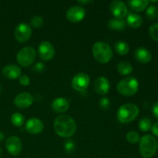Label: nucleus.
I'll return each mask as SVG.
<instances>
[{"label": "nucleus", "mask_w": 158, "mask_h": 158, "mask_svg": "<svg viewBox=\"0 0 158 158\" xmlns=\"http://www.w3.org/2000/svg\"><path fill=\"white\" fill-rule=\"evenodd\" d=\"M56 134L61 137L69 138L77 131V123L75 120L68 115L58 116L53 123Z\"/></svg>", "instance_id": "1"}, {"label": "nucleus", "mask_w": 158, "mask_h": 158, "mask_svg": "<svg viewBox=\"0 0 158 158\" xmlns=\"http://www.w3.org/2000/svg\"><path fill=\"white\" fill-rule=\"evenodd\" d=\"M94 57L97 62L102 64L109 63L113 57V50L110 46L103 42H97L92 48Z\"/></svg>", "instance_id": "2"}, {"label": "nucleus", "mask_w": 158, "mask_h": 158, "mask_svg": "<svg viewBox=\"0 0 158 158\" xmlns=\"http://www.w3.org/2000/svg\"><path fill=\"white\" fill-rule=\"evenodd\" d=\"M139 151L143 158H150L156 154L158 148V143L156 138L150 134L143 136L140 138Z\"/></svg>", "instance_id": "3"}, {"label": "nucleus", "mask_w": 158, "mask_h": 158, "mask_svg": "<svg viewBox=\"0 0 158 158\" xmlns=\"http://www.w3.org/2000/svg\"><path fill=\"white\" fill-rule=\"evenodd\" d=\"M139 108L134 103H125L117 110V120L121 123H128L134 121L139 115Z\"/></svg>", "instance_id": "4"}, {"label": "nucleus", "mask_w": 158, "mask_h": 158, "mask_svg": "<svg viewBox=\"0 0 158 158\" xmlns=\"http://www.w3.org/2000/svg\"><path fill=\"white\" fill-rule=\"evenodd\" d=\"M139 88L138 80L133 77H127L117 83V89L120 94L126 97L133 96L137 92Z\"/></svg>", "instance_id": "5"}, {"label": "nucleus", "mask_w": 158, "mask_h": 158, "mask_svg": "<svg viewBox=\"0 0 158 158\" xmlns=\"http://www.w3.org/2000/svg\"><path fill=\"white\" fill-rule=\"evenodd\" d=\"M36 57V52L34 48L31 46H26L23 48L18 52L16 60L19 64L23 67H28L33 63Z\"/></svg>", "instance_id": "6"}, {"label": "nucleus", "mask_w": 158, "mask_h": 158, "mask_svg": "<svg viewBox=\"0 0 158 158\" xmlns=\"http://www.w3.org/2000/svg\"><path fill=\"white\" fill-rule=\"evenodd\" d=\"M89 84V77L85 73H79L72 79V86L78 92H85Z\"/></svg>", "instance_id": "7"}, {"label": "nucleus", "mask_w": 158, "mask_h": 158, "mask_svg": "<svg viewBox=\"0 0 158 158\" xmlns=\"http://www.w3.org/2000/svg\"><path fill=\"white\" fill-rule=\"evenodd\" d=\"M32 35V29L29 24L25 23H19L15 27V38L19 43H26L30 39Z\"/></svg>", "instance_id": "8"}, {"label": "nucleus", "mask_w": 158, "mask_h": 158, "mask_svg": "<svg viewBox=\"0 0 158 158\" xmlns=\"http://www.w3.org/2000/svg\"><path fill=\"white\" fill-rule=\"evenodd\" d=\"M110 10L114 18L123 19L128 15V9L127 5L123 2L115 0L110 4Z\"/></svg>", "instance_id": "9"}, {"label": "nucleus", "mask_w": 158, "mask_h": 158, "mask_svg": "<svg viewBox=\"0 0 158 158\" xmlns=\"http://www.w3.org/2000/svg\"><path fill=\"white\" fill-rule=\"evenodd\" d=\"M6 148L8 152L12 156H17L20 154L23 148V143L18 137L11 136L6 140Z\"/></svg>", "instance_id": "10"}, {"label": "nucleus", "mask_w": 158, "mask_h": 158, "mask_svg": "<svg viewBox=\"0 0 158 158\" xmlns=\"http://www.w3.org/2000/svg\"><path fill=\"white\" fill-rule=\"evenodd\" d=\"M86 15L85 9L82 6H71L66 12V18L71 23H79L84 19Z\"/></svg>", "instance_id": "11"}, {"label": "nucleus", "mask_w": 158, "mask_h": 158, "mask_svg": "<svg viewBox=\"0 0 158 158\" xmlns=\"http://www.w3.org/2000/svg\"><path fill=\"white\" fill-rule=\"evenodd\" d=\"M39 54L42 60L49 61L53 58L55 55V49L49 41H43L39 46Z\"/></svg>", "instance_id": "12"}, {"label": "nucleus", "mask_w": 158, "mask_h": 158, "mask_svg": "<svg viewBox=\"0 0 158 158\" xmlns=\"http://www.w3.org/2000/svg\"><path fill=\"white\" fill-rule=\"evenodd\" d=\"M34 98L29 93L23 92L20 93L15 97L14 100V103L17 107L20 109L29 107L33 103Z\"/></svg>", "instance_id": "13"}, {"label": "nucleus", "mask_w": 158, "mask_h": 158, "mask_svg": "<svg viewBox=\"0 0 158 158\" xmlns=\"http://www.w3.org/2000/svg\"><path fill=\"white\" fill-rule=\"evenodd\" d=\"M25 129L31 134H37L41 133L44 129L43 121L38 118H31L27 120L25 126Z\"/></svg>", "instance_id": "14"}, {"label": "nucleus", "mask_w": 158, "mask_h": 158, "mask_svg": "<svg viewBox=\"0 0 158 158\" xmlns=\"http://www.w3.org/2000/svg\"><path fill=\"white\" fill-rule=\"evenodd\" d=\"M110 89L109 80L104 77H100L94 82V89L100 95H106Z\"/></svg>", "instance_id": "15"}, {"label": "nucleus", "mask_w": 158, "mask_h": 158, "mask_svg": "<svg viewBox=\"0 0 158 158\" xmlns=\"http://www.w3.org/2000/svg\"><path fill=\"white\" fill-rule=\"evenodd\" d=\"M51 107L56 113H64L69 109V103L64 97H58L52 102Z\"/></svg>", "instance_id": "16"}, {"label": "nucleus", "mask_w": 158, "mask_h": 158, "mask_svg": "<svg viewBox=\"0 0 158 158\" xmlns=\"http://www.w3.org/2000/svg\"><path fill=\"white\" fill-rule=\"evenodd\" d=\"M134 57L138 62L146 64L151 61L152 54L146 48L138 47L134 52Z\"/></svg>", "instance_id": "17"}, {"label": "nucleus", "mask_w": 158, "mask_h": 158, "mask_svg": "<svg viewBox=\"0 0 158 158\" xmlns=\"http://www.w3.org/2000/svg\"><path fill=\"white\" fill-rule=\"evenodd\" d=\"M2 74L5 77L10 80H15L19 78L22 74V70L15 65H8L2 69Z\"/></svg>", "instance_id": "18"}, {"label": "nucleus", "mask_w": 158, "mask_h": 158, "mask_svg": "<svg viewBox=\"0 0 158 158\" xmlns=\"http://www.w3.org/2000/svg\"><path fill=\"white\" fill-rule=\"evenodd\" d=\"M127 23L124 19L113 18L108 21V29L114 31H123L126 29Z\"/></svg>", "instance_id": "19"}, {"label": "nucleus", "mask_w": 158, "mask_h": 158, "mask_svg": "<svg viewBox=\"0 0 158 158\" xmlns=\"http://www.w3.org/2000/svg\"><path fill=\"white\" fill-rule=\"evenodd\" d=\"M127 23L128 26L134 29H137L143 24V19L141 15L135 13H129L127 17Z\"/></svg>", "instance_id": "20"}, {"label": "nucleus", "mask_w": 158, "mask_h": 158, "mask_svg": "<svg viewBox=\"0 0 158 158\" xmlns=\"http://www.w3.org/2000/svg\"><path fill=\"white\" fill-rule=\"evenodd\" d=\"M127 4L133 11L139 12H142L145 9H147L148 4H149V1H147V0H131V1L127 2Z\"/></svg>", "instance_id": "21"}, {"label": "nucleus", "mask_w": 158, "mask_h": 158, "mask_svg": "<svg viewBox=\"0 0 158 158\" xmlns=\"http://www.w3.org/2000/svg\"><path fill=\"white\" fill-rule=\"evenodd\" d=\"M117 70L120 75L128 76L133 72V66L129 62L121 61L117 65Z\"/></svg>", "instance_id": "22"}, {"label": "nucleus", "mask_w": 158, "mask_h": 158, "mask_svg": "<svg viewBox=\"0 0 158 158\" xmlns=\"http://www.w3.org/2000/svg\"><path fill=\"white\" fill-rule=\"evenodd\" d=\"M114 49H115V51L117 53L121 56H124L127 54L130 50L129 45L124 41H117L114 44Z\"/></svg>", "instance_id": "23"}, {"label": "nucleus", "mask_w": 158, "mask_h": 158, "mask_svg": "<svg viewBox=\"0 0 158 158\" xmlns=\"http://www.w3.org/2000/svg\"><path fill=\"white\" fill-rule=\"evenodd\" d=\"M11 122L14 126L17 127H22L25 122L24 116L19 113H15L11 117Z\"/></svg>", "instance_id": "24"}, {"label": "nucleus", "mask_w": 158, "mask_h": 158, "mask_svg": "<svg viewBox=\"0 0 158 158\" xmlns=\"http://www.w3.org/2000/svg\"><path fill=\"white\" fill-rule=\"evenodd\" d=\"M138 127L143 132H147V131H150L151 127H152L151 120L149 118H148V117H143V118H142L139 121Z\"/></svg>", "instance_id": "25"}, {"label": "nucleus", "mask_w": 158, "mask_h": 158, "mask_svg": "<svg viewBox=\"0 0 158 158\" xmlns=\"http://www.w3.org/2000/svg\"><path fill=\"white\" fill-rule=\"evenodd\" d=\"M76 143L72 139H68L66 140L63 144V148H64L65 152L67 153L68 154H73L76 151Z\"/></svg>", "instance_id": "26"}, {"label": "nucleus", "mask_w": 158, "mask_h": 158, "mask_svg": "<svg viewBox=\"0 0 158 158\" xmlns=\"http://www.w3.org/2000/svg\"><path fill=\"white\" fill-rule=\"evenodd\" d=\"M127 140L131 143H137L140 142V136L137 131H130L126 135Z\"/></svg>", "instance_id": "27"}, {"label": "nucleus", "mask_w": 158, "mask_h": 158, "mask_svg": "<svg viewBox=\"0 0 158 158\" xmlns=\"http://www.w3.org/2000/svg\"><path fill=\"white\" fill-rule=\"evenodd\" d=\"M146 15L150 20H154L155 19H157L158 16L157 8L155 6H154V5H151V6H148V9H147Z\"/></svg>", "instance_id": "28"}, {"label": "nucleus", "mask_w": 158, "mask_h": 158, "mask_svg": "<svg viewBox=\"0 0 158 158\" xmlns=\"http://www.w3.org/2000/svg\"><path fill=\"white\" fill-rule=\"evenodd\" d=\"M149 35L152 40L158 42V23H154L150 26Z\"/></svg>", "instance_id": "29"}, {"label": "nucleus", "mask_w": 158, "mask_h": 158, "mask_svg": "<svg viewBox=\"0 0 158 158\" xmlns=\"http://www.w3.org/2000/svg\"><path fill=\"white\" fill-rule=\"evenodd\" d=\"M43 25V17L40 15H35L33 16L31 19V26L33 28H40Z\"/></svg>", "instance_id": "30"}, {"label": "nucleus", "mask_w": 158, "mask_h": 158, "mask_svg": "<svg viewBox=\"0 0 158 158\" xmlns=\"http://www.w3.org/2000/svg\"><path fill=\"white\" fill-rule=\"evenodd\" d=\"M110 106V101L107 97H103L100 100V106L102 110H107Z\"/></svg>", "instance_id": "31"}, {"label": "nucleus", "mask_w": 158, "mask_h": 158, "mask_svg": "<svg viewBox=\"0 0 158 158\" xmlns=\"http://www.w3.org/2000/svg\"><path fill=\"white\" fill-rule=\"evenodd\" d=\"M45 68H46V66H45L44 63L40 62V63H36L34 65V66L32 67V70L37 73H41L45 70Z\"/></svg>", "instance_id": "32"}, {"label": "nucleus", "mask_w": 158, "mask_h": 158, "mask_svg": "<svg viewBox=\"0 0 158 158\" xmlns=\"http://www.w3.org/2000/svg\"><path fill=\"white\" fill-rule=\"evenodd\" d=\"M19 83L22 86H28L30 83V78L27 75H21L19 77Z\"/></svg>", "instance_id": "33"}, {"label": "nucleus", "mask_w": 158, "mask_h": 158, "mask_svg": "<svg viewBox=\"0 0 158 158\" xmlns=\"http://www.w3.org/2000/svg\"><path fill=\"white\" fill-rule=\"evenodd\" d=\"M151 131H152L153 134L156 137H158V122L154 123L151 127Z\"/></svg>", "instance_id": "34"}, {"label": "nucleus", "mask_w": 158, "mask_h": 158, "mask_svg": "<svg viewBox=\"0 0 158 158\" xmlns=\"http://www.w3.org/2000/svg\"><path fill=\"white\" fill-rule=\"evenodd\" d=\"M152 112H153V114L154 115V117H157L158 119V102L154 103V106H153Z\"/></svg>", "instance_id": "35"}, {"label": "nucleus", "mask_w": 158, "mask_h": 158, "mask_svg": "<svg viewBox=\"0 0 158 158\" xmlns=\"http://www.w3.org/2000/svg\"><path fill=\"white\" fill-rule=\"evenodd\" d=\"M79 4H82V5H86V4H89V3H94L93 1H89V0H85V1H78Z\"/></svg>", "instance_id": "36"}, {"label": "nucleus", "mask_w": 158, "mask_h": 158, "mask_svg": "<svg viewBox=\"0 0 158 158\" xmlns=\"http://www.w3.org/2000/svg\"><path fill=\"white\" fill-rule=\"evenodd\" d=\"M5 139V134H3V133L0 132V143H2V142Z\"/></svg>", "instance_id": "37"}, {"label": "nucleus", "mask_w": 158, "mask_h": 158, "mask_svg": "<svg viewBox=\"0 0 158 158\" xmlns=\"http://www.w3.org/2000/svg\"><path fill=\"white\" fill-rule=\"evenodd\" d=\"M2 148H0V157H2Z\"/></svg>", "instance_id": "38"}, {"label": "nucleus", "mask_w": 158, "mask_h": 158, "mask_svg": "<svg viewBox=\"0 0 158 158\" xmlns=\"http://www.w3.org/2000/svg\"><path fill=\"white\" fill-rule=\"evenodd\" d=\"M2 93V87H1V86H0V94H1Z\"/></svg>", "instance_id": "39"}]
</instances>
